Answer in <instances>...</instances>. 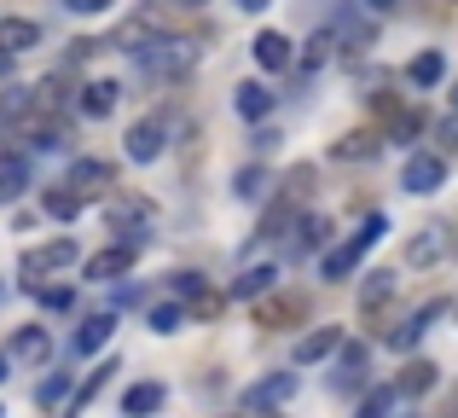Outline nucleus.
<instances>
[{"label": "nucleus", "mask_w": 458, "mask_h": 418, "mask_svg": "<svg viewBox=\"0 0 458 418\" xmlns=\"http://www.w3.org/2000/svg\"><path fill=\"white\" fill-rule=\"evenodd\" d=\"M291 35H279V30H261L256 35V64L261 70H284V64H291Z\"/></svg>", "instance_id": "nucleus-15"}, {"label": "nucleus", "mask_w": 458, "mask_h": 418, "mask_svg": "<svg viewBox=\"0 0 458 418\" xmlns=\"http://www.w3.org/2000/svg\"><path fill=\"white\" fill-rule=\"evenodd\" d=\"M76 256H81V250L70 244V238H53L47 250H30V256H23V273H41V268H70Z\"/></svg>", "instance_id": "nucleus-18"}, {"label": "nucleus", "mask_w": 458, "mask_h": 418, "mask_svg": "<svg viewBox=\"0 0 458 418\" xmlns=\"http://www.w3.org/2000/svg\"><path fill=\"white\" fill-rule=\"evenodd\" d=\"M418 134H424V111H406V105H401V111L389 116V140H394V146H412Z\"/></svg>", "instance_id": "nucleus-25"}, {"label": "nucleus", "mask_w": 458, "mask_h": 418, "mask_svg": "<svg viewBox=\"0 0 458 418\" xmlns=\"http://www.w3.org/2000/svg\"><path fill=\"white\" fill-rule=\"evenodd\" d=\"M308 303L302 296H279V303H261V326H291V320H302Z\"/></svg>", "instance_id": "nucleus-24"}, {"label": "nucleus", "mask_w": 458, "mask_h": 418, "mask_svg": "<svg viewBox=\"0 0 458 418\" xmlns=\"http://www.w3.org/2000/svg\"><path fill=\"white\" fill-rule=\"evenodd\" d=\"M394 401H401V389H377V396H366V407H360V418H394Z\"/></svg>", "instance_id": "nucleus-34"}, {"label": "nucleus", "mask_w": 458, "mask_h": 418, "mask_svg": "<svg viewBox=\"0 0 458 418\" xmlns=\"http://www.w3.org/2000/svg\"><path fill=\"white\" fill-rule=\"evenodd\" d=\"M383 233H389V215H366V221H360V233L348 238V244L325 250V279H348V273L360 268V256H366V250L377 244Z\"/></svg>", "instance_id": "nucleus-1"}, {"label": "nucleus", "mask_w": 458, "mask_h": 418, "mask_svg": "<svg viewBox=\"0 0 458 418\" xmlns=\"http://www.w3.org/2000/svg\"><path fill=\"white\" fill-rule=\"evenodd\" d=\"M64 389H70V378H64V372H47V378H41V389H35V401H41V407H58V401H64Z\"/></svg>", "instance_id": "nucleus-37"}, {"label": "nucleus", "mask_w": 458, "mask_h": 418, "mask_svg": "<svg viewBox=\"0 0 458 418\" xmlns=\"http://www.w3.org/2000/svg\"><path fill=\"white\" fill-rule=\"evenodd\" d=\"M35 303L58 314V308H70V291H64V285H35Z\"/></svg>", "instance_id": "nucleus-38"}, {"label": "nucleus", "mask_w": 458, "mask_h": 418, "mask_svg": "<svg viewBox=\"0 0 458 418\" xmlns=\"http://www.w3.org/2000/svg\"><path fill=\"white\" fill-rule=\"evenodd\" d=\"M401 0H366V12H394Z\"/></svg>", "instance_id": "nucleus-40"}, {"label": "nucleus", "mask_w": 458, "mask_h": 418, "mask_svg": "<svg viewBox=\"0 0 458 418\" xmlns=\"http://www.w3.org/2000/svg\"><path fill=\"white\" fill-rule=\"evenodd\" d=\"M377 146H383V140L371 134V128H354V134H343V140L331 146V158H336V163H366V158H377Z\"/></svg>", "instance_id": "nucleus-14"}, {"label": "nucleus", "mask_w": 458, "mask_h": 418, "mask_svg": "<svg viewBox=\"0 0 458 418\" xmlns=\"http://www.w3.org/2000/svg\"><path fill=\"white\" fill-rule=\"evenodd\" d=\"M273 279H279V256H250L244 268H238V279H233V303H256Z\"/></svg>", "instance_id": "nucleus-4"}, {"label": "nucleus", "mask_w": 458, "mask_h": 418, "mask_svg": "<svg viewBox=\"0 0 458 418\" xmlns=\"http://www.w3.org/2000/svg\"><path fill=\"white\" fill-rule=\"evenodd\" d=\"M111 372H116V361H99V366H93V372H88V384H81V389H76V407H88V401H93V396H99V389H105V384H111Z\"/></svg>", "instance_id": "nucleus-32"}, {"label": "nucleus", "mask_w": 458, "mask_h": 418, "mask_svg": "<svg viewBox=\"0 0 458 418\" xmlns=\"http://www.w3.org/2000/svg\"><path fill=\"white\" fill-rule=\"evenodd\" d=\"M406 76H412V88H436V81L447 76V58L441 53H418L412 64H406Z\"/></svg>", "instance_id": "nucleus-22"}, {"label": "nucleus", "mask_w": 458, "mask_h": 418, "mask_svg": "<svg viewBox=\"0 0 458 418\" xmlns=\"http://www.w3.org/2000/svg\"><path fill=\"white\" fill-rule=\"evenodd\" d=\"M23 186H30V181H23V163H0V204H12Z\"/></svg>", "instance_id": "nucleus-36"}, {"label": "nucleus", "mask_w": 458, "mask_h": 418, "mask_svg": "<svg viewBox=\"0 0 458 418\" xmlns=\"http://www.w3.org/2000/svg\"><path fill=\"white\" fill-rule=\"evenodd\" d=\"M180 6H203V0H180Z\"/></svg>", "instance_id": "nucleus-44"}, {"label": "nucleus", "mask_w": 458, "mask_h": 418, "mask_svg": "<svg viewBox=\"0 0 458 418\" xmlns=\"http://www.w3.org/2000/svg\"><path fill=\"white\" fill-rule=\"evenodd\" d=\"M174 296H180V308H186L191 320H215L226 308V296L209 291V285H203V273H174Z\"/></svg>", "instance_id": "nucleus-2"}, {"label": "nucleus", "mask_w": 458, "mask_h": 418, "mask_svg": "<svg viewBox=\"0 0 458 418\" xmlns=\"http://www.w3.org/2000/svg\"><path fill=\"white\" fill-rule=\"evenodd\" d=\"M233 6H238V12H261V6H267V0H233Z\"/></svg>", "instance_id": "nucleus-41"}, {"label": "nucleus", "mask_w": 458, "mask_h": 418, "mask_svg": "<svg viewBox=\"0 0 458 418\" xmlns=\"http://www.w3.org/2000/svg\"><path fill=\"white\" fill-rule=\"evenodd\" d=\"M447 250V226H424V238H412V261H436Z\"/></svg>", "instance_id": "nucleus-30"}, {"label": "nucleus", "mask_w": 458, "mask_h": 418, "mask_svg": "<svg viewBox=\"0 0 458 418\" xmlns=\"http://www.w3.org/2000/svg\"><path fill=\"white\" fill-rule=\"evenodd\" d=\"M389 296H394V273H366V285H360V308L371 314V308H383Z\"/></svg>", "instance_id": "nucleus-26"}, {"label": "nucleus", "mask_w": 458, "mask_h": 418, "mask_svg": "<svg viewBox=\"0 0 458 418\" xmlns=\"http://www.w3.org/2000/svg\"><path fill=\"white\" fill-rule=\"evenodd\" d=\"M134 256H140L134 244H111V250H99V256H88V279H123V273L134 268Z\"/></svg>", "instance_id": "nucleus-11"}, {"label": "nucleus", "mask_w": 458, "mask_h": 418, "mask_svg": "<svg viewBox=\"0 0 458 418\" xmlns=\"http://www.w3.org/2000/svg\"><path fill=\"white\" fill-rule=\"evenodd\" d=\"M47 354H53L47 326H18L12 331V361H47Z\"/></svg>", "instance_id": "nucleus-13"}, {"label": "nucleus", "mask_w": 458, "mask_h": 418, "mask_svg": "<svg viewBox=\"0 0 458 418\" xmlns=\"http://www.w3.org/2000/svg\"><path fill=\"white\" fill-rule=\"evenodd\" d=\"M261 192H267V169H256V163H250V169L238 175V198H244V204H256Z\"/></svg>", "instance_id": "nucleus-35"}, {"label": "nucleus", "mask_w": 458, "mask_h": 418, "mask_svg": "<svg viewBox=\"0 0 458 418\" xmlns=\"http://www.w3.org/2000/svg\"><path fill=\"white\" fill-rule=\"evenodd\" d=\"M401 418H418V413H401Z\"/></svg>", "instance_id": "nucleus-46"}, {"label": "nucleus", "mask_w": 458, "mask_h": 418, "mask_svg": "<svg viewBox=\"0 0 458 418\" xmlns=\"http://www.w3.org/2000/svg\"><path fill=\"white\" fill-rule=\"evenodd\" d=\"M111 331H116V320H111V314H93V320H81V331H76V354H93V349H105V343H111Z\"/></svg>", "instance_id": "nucleus-20"}, {"label": "nucleus", "mask_w": 458, "mask_h": 418, "mask_svg": "<svg viewBox=\"0 0 458 418\" xmlns=\"http://www.w3.org/2000/svg\"><path fill=\"white\" fill-rule=\"evenodd\" d=\"M325 30L336 35L343 53H360V47H371V35H377V30H371V12H360V6H336Z\"/></svg>", "instance_id": "nucleus-3"}, {"label": "nucleus", "mask_w": 458, "mask_h": 418, "mask_svg": "<svg viewBox=\"0 0 458 418\" xmlns=\"http://www.w3.org/2000/svg\"><path fill=\"white\" fill-rule=\"evenodd\" d=\"M336 53H343V47H336V35H331V30H319V35L308 41V53H302V70H319V64H331Z\"/></svg>", "instance_id": "nucleus-29"}, {"label": "nucleus", "mask_w": 458, "mask_h": 418, "mask_svg": "<svg viewBox=\"0 0 458 418\" xmlns=\"http://www.w3.org/2000/svg\"><path fill=\"white\" fill-rule=\"evenodd\" d=\"M336 349H343V331H336V326H319V331H308V337L296 343V366H313V361H331Z\"/></svg>", "instance_id": "nucleus-12"}, {"label": "nucleus", "mask_w": 458, "mask_h": 418, "mask_svg": "<svg viewBox=\"0 0 458 418\" xmlns=\"http://www.w3.org/2000/svg\"><path fill=\"white\" fill-rule=\"evenodd\" d=\"M296 396V378L291 372H279V378H261L256 389L244 396V413H267V407H284V401Z\"/></svg>", "instance_id": "nucleus-8"}, {"label": "nucleus", "mask_w": 458, "mask_h": 418, "mask_svg": "<svg viewBox=\"0 0 458 418\" xmlns=\"http://www.w3.org/2000/svg\"><path fill=\"white\" fill-rule=\"evenodd\" d=\"M441 181H447V163L436 158V151H418V158H406V175H401V186L412 198H424V192H441Z\"/></svg>", "instance_id": "nucleus-5"}, {"label": "nucleus", "mask_w": 458, "mask_h": 418, "mask_svg": "<svg viewBox=\"0 0 458 418\" xmlns=\"http://www.w3.org/2000/svg\"><path fill=\"white\" fill-rule=\"evenodd\" d=\"M0 384H6V354H0Z\"/></svg>", "instance_id": "nucleus-42"}, {"label": "nucleus", "mask_w": 458, "mask_h": 418, "mask_svg": "<svg viewBox=\"0 0 458 418\" xmlns=\"http://www.w3.org/2000/svg\"><path fill=\"white\" fill-rule=\"evenodd\" d=\"M331 238V221L325 215H296V250H319Z\"/></svg>", "instance_id": "nucleus-27"}, {"label": "nucleus", "mask_w": 458, "mask_h": 418, "mask_svg": "<svg viewBox=\"0 0 458 418\" xmlns=\"http://www.w3.org/2000/svg\"><path fill=\"white\" fill-rule=\"evenodd\" d=\"M30 47H41V23L35 18H0V53L18 58V53H30Z\"/></svg>", "instance_id": "nucleus-9"}, {"label": "nucleus", "mask_w": 458, "mask_h": 418, "mask_svg": "<svg viewBox=\"0 0 458 418\" xmlns=\"http://www.w3.org/2000/svg\"><path fill=\"white\" fill-rule=\"evenodd\" d=\"M128 158H134V163H157V158H163V123H157V116H146V123L128 128Z\"/></svg>", "instance_id": "nucleus-10"}, {"label": "nucleus", "mask_w": 458, "mask_h": 418, "mask_svg": "<svg viewBox=\"0 0 458 418\" xmlns=\"http://www.w3.org/2000/svg\"><path fill=\"white\" fill-rule=\"evenodd\" d=\"M116 0H64V12H76V18H93V12H111Z\"/></svg>", "instance_id": "nucleus-39"}, {"label": "nucleus", "mask_w": 458, "mask_h": 418, "mask_svg": "<svg viewBox=\"0 0 458 418\" xmlns=\"http://www.w3.org/2000/svg\"><path fill=\"white\" fill-rule=\"evenodd\" d=\"M267 111H273V93L261 88V81H244V88H238V116H244V123H261Z\"/></svg>", "instance_id": "nucleus-21"}, {"label": "nucleus", "mask_w": 458, "mask_h": 418, "mask_svg": "<svg viewBox=\"0 0 458 418\" xmlns=\"http://www.w3.org/2000/svg\"><path fill=\"white\" fill-rule=\"evenodd\" d=\"M441 308H447V303H424L418 314H406V326H394V331H389V349H412V343L429 331V320H436Z\"/></svg>", "instance_id": "nucleus-16"}, {"label": "nucleus", "mask_w": 458, "mask_h": 418, "mask_svg": "<svg viewBox=\"0 0 458 418\" xmlns=\"http://www.w3.org/2000/svg\"><path fill=\"white\" fill-rule=\"evenodd\" d=\"M186 308H180V303H163V308H151V331H163V337H168V331H180V326H186Z\"/></svg>", "instance_id": "nucleus-33"}, {"label": "nucleus", "mask_w": 458, "mask_h": 418, "mask_svg": "<svg viewBox=\"0 0 458 418\" xmlns=\"http://www.w3.org/2000/svg\"><path fill=\"white\" fill-rule=\"evenodd\" d=\"M394 389H401V396H429V389H436V366H429V361H412L401 378H394Z\"/></svg>", "instance_id": "nucleus-23"}, {"label": "nucleus", "mask_w": 458, "mask_h": 418, "mask_svg": "<svg viewBox=\"0 0 458 418\" xmlns=\"http://www.w3.org/2000/svg\"><path fill=\"white\" fill-rule=\"evenodd\" d=\"M41 209L53 215V221H70V215L81 209V192H76V186H53V192L41 198Z\"/></svg>", "instance_id": "nucleus-28"}, {"label": "nucleus", "mask_w": 458, "mask_h": 418, "mask_svg": "<svg viewBox=\"0 0 458 418\" xmlns=\"http://www.w3.org/2000/svg\"><path fill=\"white\" fill-rule=\"evenodd\" d=\"M453 105H458V88H453Z\"/></svg>", "instance_id": "nucleus-45"}, {"label": "nucleus", "mask_w": 458, "mask_h": 418, "mask_svg": "<svg viewBox=\"0 0 458 418\" xmlns=\"http://www.w3.org/2000/svg\"><path fill=\"white\" fill-rule=\"evenodd\" d=\"M146 215L151 204H140V198H123V204H111V233L123 238V244H146Z\"/></svg>", "instance_id": "nucleus-6"}, {"label": "nucleus", "mask_w": 458, "mask_h": 418, "mask_svg": "<svg viewBox=\"0 0 458 418\" xmlns=\"http://www.w3.org/2000/svg\"><path fill=\"white\" fill-rule=\"evenodd\" d=\"M163 401H168L163 384H134V389L123 396V413H128V418H151V413H163Z\"/></svg>", "instance_id": "nucleus-19"}, {"label": "nucleus", "mask_w": 458, "mask_h": 418, "mask_svg": "<svg viewBox=\"0 0 458 418\" xmlns=\"http://www.w3.org/2000/svg\"><path fill=\"white\" fill-rule=\"evenodd\" d=\"M116 99H123V88H116V81H88V88H81V111H88L93 123H105V116L116 111Z\"/></svg>", "instance_id": "nucleus-17"}, {"label": "nucleus", "mask_w": 458, "mask_h": 418, "mask_svg": "<svg viewBox=\"0 0 458 418\" xmlns=\"http://www.w3.org/2000/svg\"><path fill=\"white\" fill-rule=\"evenodd\" d=\"M360 372H366V349H360V343H348V349H343V372H336V389H354Z\"/></svg>", "instance_id": "nucleus-31"}, {"label": "nucleus", "mask_w": 458, "mask_h": 418, "mask_svg": "<svg viewBox=\"0 0 458 418\" xmlns=\"http://www.w3.org/2000/svg\"><path fill=\"white\" fill-rule=\"evenodd\" d=\"M111 181H116V169L105 158H81L76 169H70V186H76L81 198H99V192H111Z\"/></svg>", "instance_id": "nucleus-7"}, {"label": "nucleus", "mask_w": 458, "mask_h": 418, "mask_svg": "<svg viewBox=\"0 0 458 418\" xmlns=\"http://www.w3.org/2000/svg\"><path fill=\"white\" fill-rule=\"evenodd\" d=\"M0 81H6V53H0Z\"/></svg>", "instance_id": "nucleus-43"}]
</instances>
